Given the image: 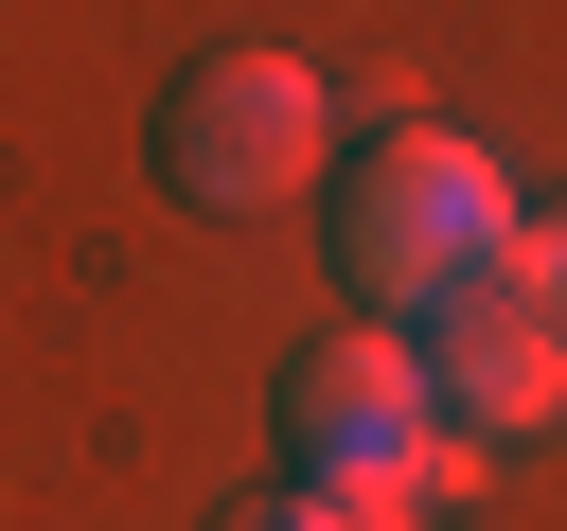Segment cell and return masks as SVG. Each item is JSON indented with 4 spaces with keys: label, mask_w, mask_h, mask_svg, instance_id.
Returning a JSON list of instances; mask_svg holds the SVG:
<instances>
[{
    "label": "cell",
    "mask_w": 567,
    "mask_h": 531,
    "mask_svg": "<svg viewBox=\"0 0 567 531\" xmlns=\"http://www.w3.org/2000/svg\"><path fill=\"white\" fill-rule=\"evenodd\" d=\"M496 248H532V212H514V177H496L461 124H372V142L337 159V283H354L390 336H425Z\"/></svg>",
    "instance_id": "6da1fadb"
},
{
    "label": "cell",
    "mask_w": 567,
    "mask_h": 531,
    "mask_svg": "<svg viewBox=\"0 0 567 531\" xmlns=\"http://www.w3.org/2000/svg\"><path fill=\"white\" fill-rule=\"evenodd\" d=\"M319 159H337V106H319L301 53H195V71L159 88V177H177V212H284Z\"/></svg>",
    "instance_id": "7a4b0ae2"
},
{
    "label": "cell",
    "mask_w": 567,
    "mask_h": 531,
    "mask_svg": "<svg viewBox=\"0 0 567 531\" xmlns=\"http://www.w3.org/2000/svg\"><path fill=\"white\" fill-rule=\"evenodd\" d=\"M408 354H425V389H443L461 442H532V425H567V301H549L532 248H496Z\"/></svg>",
    "instance_id": "3957f363"
},
{
    "label": "cell",
    "mask_w": 567,
    "mask_h": 531,
    "mask_svg": "<svg viewBox=\"0 0 567 531\" xmlns=\"http://www.w3.org/2000/svg\"><path fill=\"white\" fill-rule=\"evenodd\" d=\"M284 442H301V478H425V460H443V389H425V354L372 319V336L301 354ZM425 513H443V496H425Z\"/></svg>",
    "instance_id": "277c9868"
},
{
    "label": "cell",
    "mask_w": 567,
    "mask_h": 531,
    "mask_svg": "<svg viewBox=\"0 0 567 531\" xmlns=\"http://www.w3.org/2000/svg\"><path fill=\"white\" fill-rule=\"evenodd\" d=\"M319 531H425V478H301Z\"/></svg>",
    "instance_id": "5b68a950"
},
{
    "label": "cell",
    "mask_w": 567,
    "mask_h": 531,
    "mask_svg": "<svg viewBox=\"0 0 567 531\" xmlns=\"http://www.w3.org/2000/svg\"><path fill=\"white\" fill-rule=\"evenodd\" d=\"M213 531H319V496H301V478H284V496H230V513H213Z\"/></svg>",
    "instance_id": "8992f818"
},
{
    "label": "cell",
    "mask_w": 567,
    "mask_h": 531,
    "mask_svg": "<svg viewBox=\"0 0 567 531\" xmlns=\"http://www.w3.org/2000/svg\"><path fill=\"white\" fill-rule=\"evenodd\" d=\"M532 266H549V301H567V212H549V230H532Z\"/></svg>",
    "instance_id": "52a82bcc"
}]
</instances>
